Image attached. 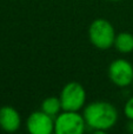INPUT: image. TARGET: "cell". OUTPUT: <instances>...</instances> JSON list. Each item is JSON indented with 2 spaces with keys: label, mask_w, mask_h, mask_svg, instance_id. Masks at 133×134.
<instances>
[{
  "label": "cell",
  "mask_w": 133,
  "mask_h": 134,
  "mask_svg": "<svg viewBox=\"0 0 133 134\" xmlns=\"http://www.w3.org/2000/svg\"><path fill=\"white\" fill-rule=\"evenodd\" d=\"M86 125L97 132H105L118 121V111L111 102L96 101L86 106L84 111Z\"/></svg>",
  "instance_id": "6da1fadb"
},
{
  "label": "cell",
  "mask_w": 133,
  "mask_h": 134,
  "mask_svg": "<svg viewBox=\"0 0 133 134\" xmlns=\"http://www.w3.org/2000/svg\"><path fill=\"white\" fill-rule=\"evenodd\" d=\"M90 41L99 49H108L114 45L115 31L108 20L103 18L96 19L91 23L88 28Z\"/></svg>",
  "instance_id": "7a4b0ae2"
},
{
  "label": "cell",
  "mask_w": 133,
  "mask_h": 134,
  "mask_svg": "<svg viewBox=\"0 0 133 134\" xmlns=\"http://www.w3.org/2000/svg\"><path fill=\"white\" fill-rule=\"evenodd\" d=\"M111 1H118V0H111Z\"/></svg>",
  "instance_id": "7c38bea8"
},
{
  "label": "cell",
  "mask_w": 133,
  "mask_h": 134,
  "mask_svg": "<svg viewBox=\"0 0 133 134\" xmlns=\"http://www.w3.org/2000/svg\"><path fill=\"white\" fill-rule=\"evenodd\" d=\"M124 112L129 120H133V97H131L126 101L125 107H124Z\"/></svg>",
  "instance_id": "30bf717a"
},
{
  "label": "cell",
  "mask_w": 133,
  "mask_h": 134,
  "mask_svg": "<svg viewBox=\"0 0 133 134\" xmlns=\"http://www.w3.org/2000/svg\"><path fill=\"white\" fill-rule=\"evenodd\" d=\"M61 109H63V106H61L60 98H56V97L46 98L41 104V111H44L45 113H47L48 115L53 116V118H56L60 113Z\"/></svg>",
  "instance_id": "9c48e42d"
},
{
  "label": "cell",
  "mask_w": 133,
  "mask_h": 134,
  "mask_svg": "<svg viewBox=\"0 0 133 134\" xmlns=\"http://www.w3.org/2000/svg\"><path fill=\"white\" fill-rule=\"evenodd\" d=\"M26 125L28 132L32 134H51L54 132L53 116L48 115L44 111H35L31 113Z\"/></svg>",
  "instance_id": "8992f818"
},
{
  "label": "cell",
  "mask_w": 133,
  "mask_h": 134,
  "mask_svg": "<svg viewBox=\"0 0 133 134\" xmlns=\"http://www.w3.org/2000/svg\"><path fill=\"white\" fill-rule=\"evenodd\" d=\"M114 46L118 49V52L123 54H127L133 52V35L131 33L123 32L115 35Z\"/></svg>",
  "instance_id": "ba28073f"
},
{
  "label": "cell",
  "mask_w": 133,
  "mask_h": 134,
  "mask_svg": "<svg viewBox=\"0 0 133 134\" xmlns=\"http://www.w3.org/2000/svg\"><path fill=\"white\" fill-rule=\"evenodd\" d=\"M132 85H133V82H132Z\"/></svg>",
  "instance_id": "4fadbf2b"
},
{
  "label": "cell",
  "mask_w": 133,
  "mask_h": 134,
  "mask_svg": "<svg viewBox=\"0 0 133 134\" xmlns=\"http://www.w3.org/2000/svg\"><path fill=\"white\" fill-rule=\"evenodd\" d=\"M127 131L133 133V120H130V122L127 124Z\"/></svg>",
  "instance_id": "8fae6325"
},
{
  "label": "cell",
  "mask_w": 133,
  "mask_h": 134,
  "mask_svg": "<svg viewBox=\"0 0 133 134\" xmlns=\"http://www.w3.org/2000/svg\"><path fill=\"white\" fill-rule=\"evenodd\" d=\"M21 125L19 112L12 106H2L0 108V128L5 132H15Z\"/></svg>",
  "instance_id": "52a82bcc"
},
{
  "label": "cell",
  "mask_w": 133,
  "mask_h": 134,
  "mask_svg": "<svg viewBox=\"0 0 133 134\" xmlns=\"http://www.w3.org/2000/svg\"><path fill=\"white\" fill-rule=\"evenodd\" d=\"M85 125L84 115H80L77 111H64L56 116L54 132L58 134H81Z\"/></svg>",
  "instance_id": "3957f363"
},
{
  "label": "cell",
  "mask_w": 133,
  "mask_h": 134,
  "mask_svg": "<svg viewBox=\"0 0 133 134\" xmlns=\"http://www.w3.org/2000/svg\"><path fill=\"white\" fill-rule=\"evenodd\" d=\"M60 101L64 111H79L86 101V91L81 83L72 81L66 83L60 93Z\"/></svg>",
  "instance_id": "277c9868"
},
{
  "label": "cell",
  "mask_w": 133,
  "mask_h": 134,
  "mask_svg": "<svg viewBox=\"0 0 133 134\" xmlns=\"http://www.w3.org/2000/svg\"><path fill=\"white\" fill-rule=\"evenodd\" d=\"M108 78L118 87H126L133 82V66L124 59L111 63L108 67Z\"/></svg>",
  "instance_id": "5b68a950"
}]
</instances>
